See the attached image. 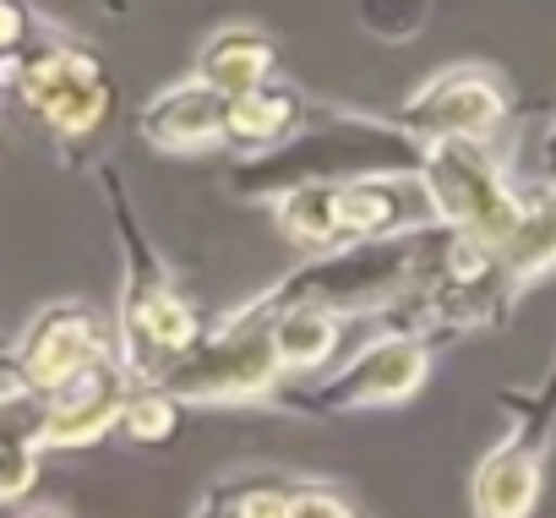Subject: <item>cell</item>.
Listing matches in <instances>:
<instances>
[{"label": "cell", "mask_w": 556, "mask_h": 518, "mask_svg": "<svg viewBox=\"0 0 556 518\" xmlns=\"http://www.w3.org/2000/svg\"><path fill=\"white\" fill-rule=\"evenodd\" d=\"M28 518H61V513H28Z\"/></svg>", "instance_id": "25"}, {"label": "cell", "mask_w": 556, "mask_h": 518, "mask_svg": "<svg viewBox=\"0 0 556 518\" xmlns=\"http://www.w3.org/2000/svg\"><path fill=\"white\" fill-rule=\"evenodd\" d=\"M312 121V99L285 88V83H262L240 99H229V115H224V142L240 148V153H273L285 148L295 131H306Z\"/></svg>", "instance_id": "14"}, {"label": "cell", "mask_w": 556, "mask_h": 518, "mask_svg": "<svg viewBox=\"0 0 556 518\" xmlns=\"http://www.w3.org/2000/svg\"><path fill=\"white\" fill-rule=\"evenodd\" d=\"M131 388H137V371L115 350L88 377H77L66 393L45 399V447H88V442L110 437L126 415Z\"/></svg>", "instance_id": "10"}, {"label": "cell", "mask_w": 556, "mask_h": 518, "mask_svg": "<svg viewBox=\"0 0 556 518\" xmlns=\"http://www.w3.org/2000/svg\"><path fill=\"white\" fill-rule=\"evenodd\" d=\"M28 39V12L17 7V0H0V61H7L12 50H23Z\"/></svg>", "instance_id": "22"}, {"label": "cell", "mask_w": 556, "mask_h": 518, "mask_svg": "<svg viewBox=\"0 0 556 518\" xmlns=\"http://www.w3.org/2000/svg\"><path fill=\"white\" fill-rule=\"evenodd\" d=\"M290 518H361V513L333 485H290Z\"/></svg>", "instance_id": "20"}, {"label": "cell", "mask_w": 556, "mask_h": 518, "mask_svg": "<svg viewBox=\"0 0 556 518\" xmlns=\"http://www.w3.org/2000/svg\"><path fill=\"white\" fill-rule=\"evenodd\" d=\"M235 518H290V485L273 480L235 485Z\"/></svg>", "instance_id": "21"}, {"label": "cell", "mask_w": 556, "mask_h": 518, "mask_svg": "<svg viewBox=\"0 0 556 518\" xmlns=\"http://www.w3.org/2000/svg\"><path fill=\"white\" fill-rule=\"evenodd\" d=\"M121 344L110 339V328L88 312V306H45L23 339L12 344V371L39 393V399H55L66 393L77 377H88L99 361H110Z\"/></svg>", "instance_id": "9"}, {"label": "cell", "mask_w": 556, "mask_h": 518, "mask_svg": "<svg viewBox=\"0 0 556 518\" xmlns=\"http://www.w3.org/2000/svg\"><path fill=\"white\" fill-rule=\"evenodd\" d=\"M507 409H513V442H523V447H534V453H545V437H551V426H556V361H551V371H545V382L534 388V393H513L507 399Z\"/></svg>", "instance_id": "18"}, {"label": "cell", "mask_w": 556, "mask_h": 518, "mask_svg": "<svg viewBox=\"0 0 556 518\" xmlns=\"http://www.w3.org/2000/svg\"><path fill=\"white\" fill-rule=\"evenodd\" d=\"M197 339H202V317L169 285V274H159L148 256H142V263H131L126 290H121V339L115 344H121V361L137 371V382H153Z\"/></svg>", "instance_id": "7"}, {"label": "cell", "mask_w": 556, "mask_h": 518, "mask_svg": "<svg viewBox=\"0 0 556 518\" xmlns=\"http://www.w3.org/2000/svg\"><path fill=\"white\" fill-rule=\"evenodd\" d=\"M540 475H545V453L502 437L469 480V507L475 518H529L540 502Z\"/></svg>", "instance_id": "13"}, {"label": "cell", "mask_w": 556, "mask_h": 518, "mask_svg": "<svg viewBox=\"0 0 556 518\" xmlns=\"http://www.w3.org/2000/svg\"><path fill=\"white\" fill-rule=\"evenodd\" d=\"M180 404H245L267 399L285 382V361L273 344V312L262 301L240 306L229 323L202 328V339L153 377Z\"/></svg>", "instance_id": "3"}, {"label": "cell", "mask_w": 556, "mask_h": 518, "mask_svg": "<svg viewBox=\"0 0 556 518\" xmlns=\"http://www.w3.org/2000/svg\"><path fill=\"white\" fill-rule=\"evenodd\" d=\"M273 218L301 251H344L415 224H431V202L420 175H350V180H306L273 197Z\"/></svg>", "instance_id": "1"}, {"label": "cell", "mask_w": 556, "mask_h": 518, "mask_svg": "<svg viewBox=\"0 0 556 518\" xmlns=\"http://www.w3.org/2000/svg\"><path fill=\"white\" fill-rule=\"evenodd\" d=\"M431 17V0H361V28L377 39H409Z\"/></svg>", "instance_id": "19"}, {"label": "cell", "mask_w": 556, "mask_h": 518, "mask_svg": "<svg viewBox=\"0 0 556 518\" xmlns=\"http://www.w3.org/2000/svg\"><path fill=\"white\" fill-rule=\"evenodd\" d=\"M224 115H229V99L218 88H207L202 77H186V83L159 88L142 104L137 131L164 153H202V148L224 142Z\"/></svg>", "instance_id": "11"}, {"label": "cell", "mask_w": 556, "mask_h": 518, "mask_svg": "<svg viewBox=\"0 0 556 518\" xmlns=\"http://www.w3.org/2000/svg\"><path fill=\"white\" fill-rule=\"evenodd\" d=\"M0 83L55 137H93L110 115V77L77 45H23L0 61Z\"/></svg>", "instance_id": "5"}, {"label": "cell", "mask_w": 556, "mask_h": 518, "mask_svg": "<svg viewBox=\"0 0 556 518\" xmlns=\"http://www.w3.org/2000/svg\"><path fill=\"white\" fill-rule=\"evenodd\" d=\"M507 110H513V99H507L502 72H491L480 61H464V66H447V72L426 77L393 110V126L409 131L420 148L426 142H491L502 131Z\"/></svg>", "instance_id": "6"}, {"label": "cell", "mask_w": 556, "mask_h": 518, "mask_svg": "<svg viewBox=\"0 0 556 518\" xmlns=\"http://www.w3.org/2000/svg\"><path fill=\"white\" fill-rule=\"evenodd\" d=\"M420 142L399 126H382L371 115H333V126H317V110L306 131H295L285 148L256 153L240 164L235 191L240 197H278L306 180H350V175H415Z\"/></svg>", "instance_id": "2"}, {"label": "cell", "mask_w": 556, "mask_h": 518, "mask_svg": "<svg viewBox=\"0 0 556 518\" xmlns=\"http://www.w3.org/2000/svg\"><path fill=\"white\" fill-rule=\"evenodd\" d=\"M191 518H235V485H207Z\"/></svg>", "instance_id": "23"}, {"label": "cell", "mask_w": 556, "mask_h": 518, "mask_svg": "<svg viewBox=\"0 0 556 518\" xmlns=\"http://www.w3.org/2000/svg\"><path fill=\"white\" fill-rule=\"evenodd\" d=\"M545 180L556 186V121H551V131H545Z\"/></svg>", "instance_id": "24"}, {"label": "cell", "mask_w": 556, "mask_h": 518, "mask_svg": "<svg viewBox=\"0 0 556 518\" xmlns=\"http://www.w3.org/2000/svg\"><path fill=\"white\" fill-rule=\"evenodd\" d=\"M180 426V399L164 393L159 382H137L131 399H126V415H121V431L131 442H169Z\"/></svg>", "instance_id": "17"}, {"label": "cell", "mask_w": 556, "mask_h": 518, "mask_svg": "<svg viewBox=\"0 0 556 518\" xmlns=\"http://www.w3.org/2000/svg\"><path fill=\"white\" fill-rule=\"evenodd\" d=\"M45 447V399L0 361V502H23L39 480Z\"/></svg>", "instance_id": "12"}, {"label": "cell", "mask_w": 556, "mask_h": 518, "mask_svg": "<svg viewBox=\"0 0 556 518\" xmlns=\"http://www.w3.org/2000/svg\"><path fill=\"white\" fill-rule=\"evenodd\" d=\"M191 77H202V83L218 88L224 99H240V93H251V88H262V83L273 77V39H267L262 28H251V23L218 28V34L202 45Z\"/></svg>", "instance_id": "15"}, {"label": "cell", "mask_w": 556, "mask_h": 518, "mask_svg": "<svg viewBox=\"0 0 556 518\" xmlns=\"http://www.w3.org/2000/svg\"><path fill=\"white\" fill-rule=\"evenodd\" d=\"M262 301V295H256ZM267 306V301H262ZM273 312V344H278V361H285V377H301V371H323L350 328V317L339 312H323V306H267Z\"/></svg>", "instance_id": "16"}, {"label": "cell", "mask_w": 556, "mask_h": 518, "mask_svg": "<svg viewBox=\"0 0 556 518\" xmlns=\"http://www.w3.org/2000/svg\"><path fill=\"white\" fill-rule=\"evenodd\" d=\"M431 377V350L420 333H382L371 339L355 361H344L339 371H328L323 388H312V399H301L295 409L312 415H350V409H388L404 404L426 388Z\"/></svg>", "instance_id": "8"}, {"label": "cell", "mask_w": 556, "mask_h": 518, "mask_svg": "<svg viewBox=\"0 0 556 518\" xmlns=\"http://www.w3.org/2000/svg\"><path fill=\"white\" fill-rule=\"evenodd\" d=\"M415 175L431 202V218L491 251H502L529 213V197L507 180L485 142H426Z\"/></svg>", "instance_id": "4"}]
</instances>
